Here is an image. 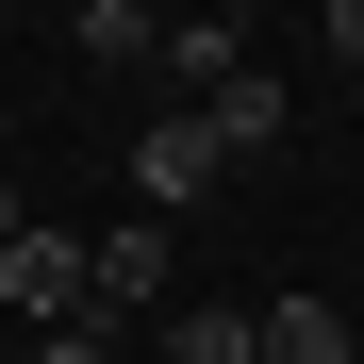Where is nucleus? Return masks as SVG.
Segmentation results:
<instances>
[{
  "label": "nucleus",
  "mask_w": 364,
  "mask_h": 364,
  "mask_svg": "<svg viewBox=\"0 0 364 364\" xmlns=\"http://www.w3.org/2000/svg\"><path fill=\"white\" fill-rule=\"evenodd\" d=\"M199 182H215V133H199V116H149V133H133V215H182Z\"/></svg>",
  "instance_id": "f03ea898"
},
{
  "label": "nucleus",
  "mask_w": 364,
  "mask_h": 364,
  "mask_svg": "<svg viewBox=\"0 0 364 364\" xmlns=\"http://www.w3.org/2000/svg\"><path fill=\"white\" fill-rule=\"evenodd\" d=\"M0 133H17V116H0Z\"/></svg>",
  "instance_id": "ddd939ff"
},
{
  "label": "nucleus",
  "mask_w": 364,
  "mask_h": 364,
  "mask_svg": "<svg viewBox=\"0 0 364 364\" xmlns=\"http://www.w3.org/2000/svg\"><path fill=\"white\" fill-rule=\"evenodd\" d=\"M331 50H348V67H364V0H331Z\"/></svg>",
  "instance_id": "9d476101"
},
{
  "label": "nucleus",
  "mask_w": 364,
  "mask_h": 364,
  "mask_svg": "<svg viewBox=\"0 0 364 364\" xmlns=\"http://www.w3.org/2000/svg\"><path fill=\"white\" fill-rule=\"evenodd\" d=\"M17 232H33V215H17V182H0V249H17Z\"/></svg>",
  "instance_id": "9b49d317"
},
{
  "label": "nucleus",
  "mask_w": 364,
  "mask_h": 364,
  "mask_svg": "<svg viewBox=\"0 0 364 364\" xmlns=\"http://www.w3.org/2000/svg\"><path fill=\"white\" fill-rule=\"evenodd\" d=\"M67 50H100V67H149V50H166V17H133V0H83V17H67Z\"/></svg>",
  "instance_id": "0eeeda50"
},
{
  "label": "nucleus",
  "mask_w": 364,
  "mask_h": 364,
  "mask_svg": "<svg viewBox=\"0 0 364 364\" xmlns=\"http://www.w3.org/2000/svg\"><path fill=\"white\" fill-rule=\"evenodd\" d=\"M149 67H166L182 100H215L232 67H249V33H232V17H166V50H149Z\"/></svg>",
  "instance_id": "423d86ee"
},
{
  "label": "nucleus",
  "mask_w": 364,
  "mask_h": 364,
  "mask_svg": "<svg viewBox=\"0 0 364 364\" xmlns=\"http://www.w3.org/2000/svg\"><path fill=\"white\" fill-rule=\"evenodd\" d=\"M149 298H166V215H116L100 249H83V315L116 331V315H149Z\"/></svg>",
  "instance_id": "f257e3e1"
},
{
  "label": "nucleus",
  "mask_w": 364,
  "mask_h": 364,
  "mask_svg": "<svg viewBox=\"0 0 364 364\" xmlns=\"http://www.w3.org/2000/svg\"><path fill=\"white\" fill-rule=\"evenodd\" d=\"M182 116L215 133V166H265V149H282V83H265V67H232L215 100H182Z\"/></svg>",
  "instance_id": "7ed1b4c3"
},
{
  "label": "nucleus",
  "mask_w": 364,
  "mask_h": 364,
  "mask_svg": "<svg viewBox=\"0 0 364 364\" xmlns=\"http://www.w3.org/2000/svg\"><path fill=\"white\" fill-rule=\"evenodd\" d=\"M0 364H33V348H0Z\"/></svg>",
  "instance_id": "f8f14e48"
},
{
  "label": "nucleus",
  "mask_w": 364,
  "mask_h": 364,
  "mask_svg": "<svg viewBox=\"0 0 364 364\" xmlns=\"http://www.w3.org/2000/svg\"><path fill=\"white\" fill-rule=\"evenodd\" d=\"M249 331H265V364H364V331L331 315V298H265Z\"/></svg>",
  "instance_id": "39448f33"
},
{
  "label": "nucleus",
  "mask_w": 364,
  "mask_h": 364,
  "mask_svg": "<svg viewBox=\"0 0 364 364\" xmlns=\"http://www.w3.org/2000/svg\"><path fill=\"white\" fill-rule=\"evenodd\" d=\"M0 298H17V315H83V249L67 232H17V249H0Z\"/></svg>",
  "instance_id": "20e7f679"
},
{
  "label": "nucleus",
  "mask_w": 364,
  "mask_h": 364,
  "mask_svg": "<svg viewBox=\"0 0 364 364\" xmlns=\"http://www.w3.org/2000/svg\"><path fill=\"white\" fill-rule=\"evenodd\" d=\"M33 364H116V331H100V315H67V331H50Z\"/></svg>",
  "instance_id": "1a4fd4ad"
},
{
  "label": "nucleus",
  "mask_w": 364,
  "mask_h": 364,
  "mask_svg": "<svg viewBox=\"0 0 364 364\" xmlns=\"http://www.w3.org/2000/svg\"><path fill=\"white\" fill-rule=\"evenodd\" d=\"M166 364H265L249 315H166Z\"/></svg>",
  "instance_id": "6e6552de"
}]
</instances>
